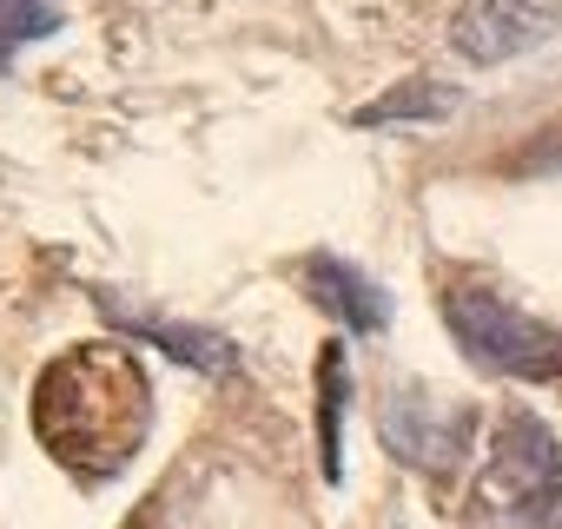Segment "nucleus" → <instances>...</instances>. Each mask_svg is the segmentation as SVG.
<instances>
[{"instance_id": "nucleus-1", "label": "nucleus", "mask_w": 562, "mask_h": 529, "mask_svg": "<svg viewBox=\"0 0 562 529\" xmlns=\"http://www.w3.org/2000/svg\"><path fill=\"white\" fill-rule=\"evenodd\" d=\"M153 424V384L126 345H74L34 384V430L74 476H120Z\"/></svg>"}, {"instance_id": "nucleus-2", "label": "nucleus", "mask_w": 562, "mask_h": 529, "mask_svg": "<svg viewBox=\"0 0 562 529\" xmlns=\"http://www.w3.org/2000/svg\"><path fill=\"white\" fill-rule=\"evenodd\" d=\"M443 325H450L457 351L476 371H496V378H562V331L529 318L522 305H509L490 285H450L443 292Z\"/></svg>"}, {"instance_id": "nucleus-3", "label": "nucleus", "mask_w": 562, "mask_h": 529, "mask_svg": "<svg viewBox=\"0 0 562 529\" xmlns=\"http://www.w3.org/2000/svg\"><path fill=\"white\" fill-rule=\"evenodd\" d=\"M483 503L516 529H562V443L536 410H509L496 424Z\"/></svg>"}, {"instance_id": "nucleus-4", "label": "nucleus", "mask_w": 562, "mask_h": 529, "mask_svg": "<svg viewBox=\"0 0 562 529\" xmlns=\"http://www.w3.org/2000/svg\"><path fill=\"white\" fill-rule=\"evenodd\" d=\"M378 430H384L391 457H404L411 470H430V476L457 470L463 450H470V410H457V404H443V397H430V391H417V384H411V391H404V384L384 391Z\"/></svg>"}, {"instance_id": "nucleus-5", "label": "nucleus", "mask_w": 562, "mask_h": 529, "mask_svg": "<svg viewBox=\"0 0 562 529\" xmlns=\"http://www.w3.org/2000/svg\"><path fill=\"white\" fill-rule=\"evenodd\" d=\"M549 27H555V0H457L450 41L463 60L496 67V60H516L536 41H549Z\"/></svg>"}, {"instance_id": "nucleus-6", "label": "nucleus", "mask_w": 562, "mask_h": 529, "mask_svg": "<svg viewBox=\"0 0 562 529\" xmlns=\"http://www.w3.org/2000/svg\"><path fill=\"white\" fill-rule=\"evenodd\" d=\"M305 292H312V305H318V312H331V318H338V325H351V331H378V325H384V312H391L384 285H378V279H364L351 258H331V251L305 258Z\"/></svg>"}, {"instance_id": "nucleus-7", "label": "nucleus", "mask_w": 562, "mask_h": 529, "mask_svg": "<svg viewBox=\"0 0 562 529\" xmlns=\"http://www.w3.org/2000/svg\"><path fill=\"white\" fill-rule=\"evenodd\" d=\"M60 27V0H0V67Z\"/></svg>"}, {"instance_id": "nucleus-8", "label": "nucleus", "mask_w": 562, "mask_h": 529, "mask_svg": "<svg viewBox=\"0 0 562 529\" xmlns=\"http://www.w3.org/2000/svg\"><path fill=\"white\" fill-rule=\"evenodd\" d=\"M133 331H146L153 345H166L172 358H186V364H199V371H225L232 364V345L225 338H212V331H192V325H159V318H126Z\"/></svg>"}, {"instance_id": "nucleus-9", "label": "nucleus", "mask_w": 562, "mask_h": 529, "mask_svg": "<svg viewBox=\"0 0 562 529\" xmlns=\"http://www.w3.org/2000/svg\"><path fill=\"white\" fill-rule=\"evenodd\" d=\"M450 100H457L450 87H437V80H411V87L384 93V106H371V113H364V126H384V120H397V113H404V120H417V113H424V120H437V113H450Z\"/></svg>"}, {"instance_id": "nucleus-10", "label": "nucleus", "mask_w": 562, "mask_h": 529, "mask_svg": "<svg viewBox=\"0 0 562 529\" xmlns=\"http://www.w3.org/2000/svg\"><path fill=\"white\" fill-rule=\"evenodd\" d=\"M325 463L338 470V351H325Z\"/></svg>"}]
</instances>
